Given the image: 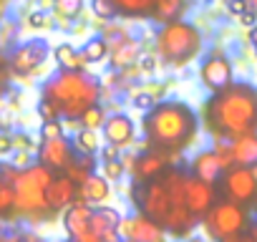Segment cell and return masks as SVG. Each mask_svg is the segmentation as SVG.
Listing matches in <instances>:
<instances>
[{
    "label": "cell",
    "instance_id": "cell-1",
    "mask_svg": "<svg viewBox=\"0 0 257 242\" xmlns=\"http://www.w3.org/2000/svg\"><path fill=\"white\" fill-rule=\"evenodd\" d=\"M204 127L214 139H237L257 132V86L232 81L227 88L209 96Z\"/></svg>",
    "mask_w": 257,
    "mask_h": 242
},
{
    "label": "cell",
    "instance_id": "cell-2",
    "mask_svg": "<svg viewBox=\"0 0 257 242\" xmlns=\"http://www.w3.org/2000/svg\"><path fill=\"white\" fill-rule=\"evenodd\" d=\"M144 134L149 147L179 154L197 139L199 116L182 98H162L144 113Z\"/></svg>",
    "mask_w": 257,
    "mask_h": 242
},
{
    "label": "cell",
    "instance_id": "cell-3",
    "mask_svg": "<svg viewBox=\"0 0 257 242\" xmlns=\"http://www.w3.org/2000/svg\"><path fill=\"white\" fill-rule=\"evenodd\" d=\"M43 98L51 101L63 118H78L88 106L98 103L101 83L83 71H58L43 83Z\"/></svg>",
    "mask_w": 257,
    "mask_h": 242
},
{
    "label": "cell",
    "instance_id": "cell-4",
    "mask_svg": "<svg viewBox=\"0 0 257 242\" xmlns=\"http://www.w3.org/2000/svg\"><path fill=\"white\" fill-rule=\"evenodd\" d=\"M202 48H204L202 31L192 21H184V18L164 23L157 31V38H154L157 56L167 66H174V68H182V66L192 63L202 53Z\"/></svg>",
    "mask_w": 257,
    "mask_h": 242
},
{
    "label": "cell",
    "instance_id": "cell-5",
    "mask_svg": "<svg viewBox=\"0 0 257 242\" xmlns=\"http://www.w3.org/2000/svg\"><path fill=\"white\" fill-rule=\"evenodd\" d=\"M53 179V169L43 167L41 162L26 167L18 172L13 187H16V214L26 219H46L51 214L46 202V189Z\"/></svg>",
    "mask_w": 257,
    "mask_h": 242
},
{
    "label": "cell",
    "instance_id": "cell-6",
    "mask_svg": "<svg viewBox=\"0 0 257 242\" xmlns=\"http://www.w3.org/2000/svg\"><path fill=\"white\" fill-rule=\"evenodd\" d=\"M202 224H204L207 237L219 242V239L247 232L249 224H252V217L247 212V204H239V202H232V199H219L202 217Z\"/></svg>",
    "mask_w": 257,
    "mask_h": 242
},
{
    "label": "cell",
    "instance_id": "cell-7",
    "mask_svg": "<svg viewBox=\"0 0 257 242\" xmlns=\"http://www.w3.org/2000/svg\"><path fill=\"white\" fill-rule=\"evenodd\" d=\"M137 192H139V212H144L147 217H152L154 222H159L164 227L169 212H172V199H169V189L164 184V177H154L149 182H142V184H134Z\"/></svg>",
    "mask_w": 257,
    "mask_h": 242
},
{
    "label": "cell",
    "instance_id": "cell-8",
    "mask_svg": "<svg viewBox=\"0 0 257 242\" xmlns=\"http://www.w3.org/2000/svg\"><path fill=\"white\" fill-rule=\"evenodd\" d=\"M51 56V46L46 38H31L26 43H18L11 56H8V66L16 76H33L43 68V63Z\"/></svg>",
    "mask_w": 257,
    "mask_h": 242
},
{
    "label": "cell",
    "instance_id": "cell-9",
    "mask_svg": "<svg viewBox=\"0 0 257 242\" xmlns=\"http://www.w3.org/2000/svg\"><path fill=\"white\" fill-rule=\"evenodd\" d=\"M222 192H224V199H232V202H239V204H252L254 197H257V182L252 179L249 169L247 167H229L222 172Z\"/></svg>",
    "mask_w": 257,
    "mask_h": 242
},
{
    "label": "cell",
    "instance_id": "cell-10",
    "mask_svg": "<svg viewBox=\"0 0 257 242\" xmlns=\"http://www.w3.org/2000/svg\"><path fill=\"white\" fill-rule=\"evenodd\" d=\"M118 232H121V237H132L137 242H169V232L139 209L134 214L121 217Z\"/></svg>",
    "mask_w": 257,
    "mask_h": 242
},
{
    "label": "cell",
    "instance_id": "cell-11",
    "mask_svg": "<svg viewBox=\"0 0 257 242\" xmlns=\"http://www.w3.org/2000/svg\"><path fill=\"white\" fill-rule=\"evenodd\" d=\"M199 81L209 93H217L222 88H227L234 81V66L224 53H209L202 63H199Z\"/></svg>",
    "mask_w": 257,
    "mask_h": 242
},
{
    "label": "cell",
    "instance_id": "cell-12",
    "mask_svg": "<svg viewBox=\"0 0 257 242\" xmlns=\"http://www.w3.org/2000/svg\"><path fill=\"white\" fill-rule=\"evenodd\" d=\"M38 154V162L53 172H66L68 164L76 159V152H73V144L68 137H58V139H43L41 147L36 149Z\"/></svg>",
    "mask_w": 257,
    "mask_h": 242
},
{
    "label": "cell",
    "instance_id": "cell-13",
    "mask_svg": "<svg viewBox=\"0 0 257 242\" xmlns=\"http://www.w3.org/2000/svg\"><path fill=\"white\" fill-rule=\"evenodd\" d=\"M101 132H103L106 144L118 147V149L123 152V149L132 147V144H134V139H137V121H134L132 116H128V113L116 111V113L106 116Z\"/></svg>",
    "mask_w": 257,
    "mask_h": 242
},
{
    "label": "cell",
    "instance_id": "cell-14",
    "mask_svg": "<svg viewBox=\"0 0 257 242\" xmlns=\"http://www.w3.org/2000/svg\"><path fill=\"white\" fill-rule=\"evenodd\" d=\"M184 199H187V209H189L197 219H202V217L212 209V204L217 202V197H214V184L202 182V179L194 177V174H187Z\"/></svg>",
    "mask_w": 257,
    "mask_h": 242
},
{
    "label": "cell",
    "instance_id": "cell-15",
    "mask_svg": "<svg viewBox=\"0 0 257 242\" xmlns=\"http://www.w3.org/2000/svg\"><path fill=\"white\" fill-rule=\"evenodd\" d=\"M78 199V184L63 172V174H53L48 189H46V202H48V209L51 214L56 212H63L66 207H71L73 202Z\"/></svg>",
    "mask_w": 257,
    "mask_h": 242
},
{
    "label": "cell",
    "instance_id": "cell-16",
    "mask_svg": "<svg viewBox=\"0 0 257 242\" xmlns=\"http://www.w3.org/2000/svg\"><path fill=\"white\" fill-rule=\"evenodd\" d=\"M167 169H169V154L152 147L149 152L137 154V162L132 167V177H134V184H142V182H149V179L159 177Z\"/></svg>",
    "mask_w": 257,
    "mask_h": 242
},
{
    "label": "cell",
    "instance_id": "cell-17",
    "mask_svg": "<svg viewBox=\"0 0 257 242\" xmlns=\"http://www.w3.org/2000/svg\"><path fill=\"white\" fill-rule=\"evenodd\" d=\"M91 214H93V207L81 199H76L71 207L63 209V229L68 239H78L86 232H91Z\"/></svg>",
    "mask_w": 257,
    "mask_h": 242
},
{
    "label": "cell",
    "instance_id": "cell-18",
    "mask_svg": "<svg viewBox=\"0 0 257 242\" xmlns=\"http://www.w3.org/2000/svg\"><path fill=\"white\" fill-rule=\"evenodd\" d=\"M78 199L91 204V207H101L111 199V182L101 174L93 172L83 179V184H78Z\"/></svg>",
    "mask_w": 257,
    "mask_h": 242
},
{
    "label": "cell",
    "instance_id": "cell-19",
    "mask_svg": "<svg viewBox=\"0 0 257 242\" xmlns=\"http://www.w3.org/2000/svg\"><path fill=\"white\" fill-rule=\"evenodd\" d=\"M222 172H224V167H222V162H219L214 149H202V152H197L192 157V174L199 177L202 182L217 184Z\"/></svg>",
    "mask_w": 257,
    "mask_h": 242
},
{
    "label": "cell",
    "instance_id": "cell-20",
    "mask_svg": "<svg viewBox=\"0 0 257 242\" xmlns=\"http://www.w3.org/2000/svg\"><path fill=\"white\" fill-rule=\"evenodd\" d=\"M142 53H144L142 41L126 38V41H121V43H116V46L108 48L111 68H113V71H123V68H128V66H137L139 58H142Z\"/></svg>",
    "mask_w": 257,
    "mask_h": 242
},
{
    "label": "cell",
    "instance_id": "cell-21",
    "mask_svg": "<svg viewBox=\"0 0 257 242\" xmlns=\"http://www.w3.org/2000/svg\"><path fill=\"white\" fill-rule=\"evenodd\" d=\"M229 147H232V162H234V164L249 167V164L257 162V132L232 139Z\"/></svg>",
    "mask_w": 257,
    "mask_h": 242
},
{
    "label": "cell",
    "instance_id": "cell-22",
    "mask_svg": "<svg viewBox=\"0 0 257 242\" xmlns=\"http://www.w3.org/2000/svg\"><path fill=\"white\" fill-rule=\"evenodd\" d=\"M121 224V212L116 207H108V204H101V207H93V214H91V232L93 234H103L106 229H116Z\"/></svg>",
    "mask_w": 257,
    "mask_h": 242
},
{
    "label": "cell",
    "instance_id": "cell-23",
    "mask_svg": "<svg viewBox=\"0 0 257 242\" xmlns=\"http://www.w3.org/2000/svg\"><path fill=\"white\" fill-rule=\"evenodd\" d=\"M81 61L83 66H96V63H103L108 58V43L103 36H91L83 46H81Z\"/></svg>",
    "mask_w": 257,
    "mask_h": 242
},
{
    "label": "cell",
    "instance_id": "cell-24",
    "mask_svg": "<svg viewBox=\"0 0 257 242\" xmlns=\"http://www.w3.org/2000/svg\"><path fill=\"white\" fill-rule=\"evenodd\" d=\"M51 53H53V61L58 63L61 71H81V66H83L78 48L73 43H68V41L66 43H58Z\"/></svg>",
    "mask_w": 257,
    "mask_h": 242
},
{
    "label": "cell",
    "instance_id": "cell-25",
    "mask_svg": "<svg viewBox=\"0 0 257 242\" xmlns=\"http://www.w3.org/2000/svg\"><path fill=\"white\" fill-rule=\"evenodd\" d=\"M71 144H73V152L78 154V157H93L98 149H101V139H98V132H91V129H76V134H73V139H71Z\"/></svg>",
    "mask_w": 257,
    "mask_h": 242
},
{
    "label": "cell",
    "instance_id": "cell-26",
    "mask_svg": "<svg viewBox=\"0 0 257 242\" xmlns=\"http://www.w3.org/2000/svg\"><path fill=\"white\" fill-rule=\"evenodd\" d=\"M182 8H184V0H154L152 6V18L157 23H169V21H177L182 16Z\"/></svg>",
    "mask_w": 257,
    "mask_h": 242
},
{
    "label": "cell",
    "instance_id": "cell-27",
    "mask_svg": "<svg viewBox=\"0 0 257 242\" xmlns=\"http://www.w3.org/2000/svg\"><path fill=\"white\" fill-rule=\"evenodd\" d=\"M106 108L101 106V103H93V106H88L81 116H78V127H83V129H91V132H98L101 127H103V121H106Z\"/></svg>",
    "mask_w": 257,
    "mask_h": 242
},
{
    "label": "cell",
    "instance_id": "cell-28",
    "mask_svg": "<svg viewBox=\"0 0 257 242\" xmlns=\"http://www.w3.org/2000/svg\"><path fill=\"white\" fill-rule=\"evenodd\" d=\"M96 172V159L93 157H78V159H73L71 164H68V169H66V174L76 182V184H83V179L88 177V174H93Z\"/></svg>",
    "mask_w": 257,
    "mask_h": 242
},
{
    "label": "cell",
    "instance_id": "cell-29",
    "mask_svg": "<svg viewBox=\"0 0 257 242\" xmlns=\"http://www.w3.org/2000/svg\"><path fill=\"white\" fill-rule=\"evenodd\" d=\"M16 214V187L13 182L0 179V217H13Z\"/></svg>",
    "mask_w": 257,
    "mask_h": 242
},
{
    "label": "cell",
    "instance_id": "cell-30",
    "mask_svg": "<svg viewBox=\"0 0 257 242\" xmlns=\"http://www.w3.org/2000/svg\"><path fill=\"white\" fill-rule=\"evenodd\" d=\"M111 3L118 8V13H126V16H144V13H152L154 0H111Z\"/></svg>",
    "mask_w": 257,
    "mask_h": 242
},
{
    "label": "cell",
    "instance_id": "cell-31",
    "mask_svg": "<svg viewBox=\"0 0 257 242\" xmlns=\"http://www.w3.org/2000/svg\"><path fill=\"white\" fill-rule=\"evenodd\" d=\"M26 28L28 31H36V33H46V31H51V28H56L53 26V16H48L46 11H31L28 16H26Z\"/></svg>",
    "mask_w": 257,
    "mask_h": 242
},
{
    "label": "cell",
    "instance_id": "cell-32",
    "mask_svg": "<svg viewBox=\"0 0 257 242\" xmlns=\"http://www.w3.org/2000/svg\"><path fill=\"white\" fill-rule=\"evenodd\" d=\"M86 8V0H53V13L76 21Z\"/></svg>",
    "mask_w": 257,
    "mask_h": 242
},
{
    "label": "cell",
    "instance_id": "cell-33",
    "mask_svg": "<svg viewBox=\"0 0 257 242\" xmlns=\"http://www.w3.org/2000/svg\"><path fill=\"white\" fill-rule=\"evenodd\" d=\"M101 174H103L108 182H121V179L126 177V167H123L121 157H118V159H103V162H101Z\"/></svg>",
    "mask_w": 257,
    "mask_h": 242
},
{
    "label": "cell",
    "instance_id": "cell-34",
    "mask_svg": "<svg viewBox=\"0 0 257 242\" xmlns=\"http://www.w3.org/2000/svg\"><path fill=\"white\" fill-rule=\"evenodd\" d=\"M91 11L101 21H113L118 16V8L111 3V0H91Z\"/></svg>",
    "mask_w": 257,
    "mask_h": 242
},
{
    "label": "cell",
    "instance_id": "cell-35",
    "mask_svg": "<svg viewBox=\"0 0 257 242\" xmlns=\"http://www.w3.org/2000/svg\"><path fill=\"white\" fill-rule=\"evenodd\" d=\"M18 23L16 21H0V46H13L18 41Z\"/></svg>",
    "mask_w": 257,
    "mask_h": 242
},
{
    "label": "cell",
    "instance_id": "cell-36",
    "mask_svg": "<svg viewBox=\"0 0 257 242\" xmlns=\"http://www.w3.org/2000/svg\"><path fill=\"white\" fill-rule=\"evenodd\" d=\"M58 137H66V127L61 118L41 121V139H58Z\"/></svg>",
    "mask_w": 257,
    "mask_h": 242
},
{
    "label": "cell",
    "instance_id": "cell-37",
    "mask_svg": "<svg viewBox=\"0 0 257 242\" xmlns=\"http://www.w3.org/2000/svg\"><path fill=\"white\" fill-rule=\"evenodd\" d=\"M159 63H162V61H159V56H157V53H142V58H139V63H137V66H139L142 76H152V73L159 68Z\"/></svg>",
    "mask_w": 257,
    "mask_h": 242
},
{
    "label": "cell",
    "instance_id": "cell-38",
    "mask_svg": "<svg viewBox=\"0 0 257 242\" xmlns=\"http://www.w3.org/2000/svg\"><path fill=\"white\" fill-rule=\"evenodd\" d=\"M11 164L18 167V169H26V167L36 164V162H33V152H28V149H13V154H11Z\"/></svg>",
    "mask_w": 257,
    "mask_h": 242
},
{
    "label": "cell",
    "instance_id": "cell-39",
    "mask_svg": "<svg viewBox=\"0 0 257 242\" xmlns=\"http://www.w3.org/2000/svg\"><path fill=\"white\" fill-rule=\"evenodd\" d=\"M132 103H134L139 111H144V113H147V111H149V108L157 103V98H154L149 91H137V93L132 96Z\"/></svg>",
    "mask_w": 257,
    "mask_h": 242
},
{
    "label": "cell",
    "instance_id": "cell-40",
    "mask_svg": "<svg viewBox=\"0 0 257 242\" xmlns=\"http://www.w3.org/2000/svg\"><path fill=\"white\" fill-rule=\"evenodd\" d=\"M13 149H28V152H36V142L28 132H16L13 134Z\"/></svg>",
    "mask_w": 257,
    "mask_h": 242
},
{
    "label": "cell",
    "instance_id": "cell-41",
    "mask_svg": "<svg viewBox=\"0 0 257 242\" xmlns=\"http://www.w3.org/2000/svg\"><path fill=\"white\" fill-rule=\"evenodd\" d=\"M38 113H41V121H53V118H61L58 108H56L51 101H46V98H41V103H38Z\"/></svg>",
    "mask_w": 257,
    "mask_h": 242
},
{
    "label": "cell",
    "instance_id": "cell-42",
    "mask_svg": "<svg viewBox=\"0 0 257 242\" xmlns=\"http://www.w3.org/2000/svg\"><path fill=\"white\" fill-rule=\"evenodd\" d=\"M247 8H249L247 0H224V11H227V16H232V18L242 16Z\"/></svg>",
    "mask_w": 257,
    "mask_h": 242
},
{
    "label": "cell",
    "instance_id": "cell-43",
    "mask_svg": "<svg viewBox=\"0 0 257 242\" xmlns=\"http://www.w3.org/2000/svg\"><path fill=\"white\" fill-rule=\"evenodd\" d=\"M237 23L242 26V28H247V31H252V28H257V11H252V8H247L242 16H237Z\"/></svg>",
    "mask_w": 257,
    "mask_h": 242
},
{
    "label": "cell",
    "instance_id": "cell-44",
    "mask_svg": "<svg viewBox=\"0 0 257 242\" xmlns=\"http://www.w3.org/2000/svg\"><path fill=\"white\" fill-rule=\"evenodd\" d=\"M13 154V134L0 132V159H6Z\"/></svg>",
    "mask_w": 257,
    "mask_h": 242
},
{
    "label": "cell",
    "instance_id": "cell-45",
    "mask_svg": "<svg viewBox=\"0 0 257 242\" xmlns=\"http://www.w3.org/2000/svg\"><path fill=\"white\" fill-rule=\"evenodd\" d=\"M123 237H121V232H118V227L116 229H106L103 234H101V242H121Z\"/></svg>",
    "mask_w": 257,
    "mask_h": 242
},
{
    "label": "cell",
    "instance_id": "cell-46",
    "mask_svg": "<svg viewBox=\"0 0 257 242\" xmlns=\"http://www.w3.org/2000/svg\"><path fill=\"white\" fill-rule=\"evenodd\" d=\"M118 157H121V149H118V147H111V144L101 152V162H103V159H118Z\"/></svg>",
    "mask_w": 257,
    "mask_h": 242
},
{
    "label": "cell",
    "instance_id": "cell-47",
    "mask_svg": "<svg viewBox=\"0 0 257 242\" xmlns=\"http://www.w3.org/2000/svg\"><path fill=\"white\" fill-rule=\"evenodd\" d=\"M219 242H254V239H252V234H249V229H247V232H242V234H234V237H227V239H219Z\"/></svg>",
    "mask_w": 257,
    "mask_h": 242
},
{
    "label": "cell",
    "instance_id": "cell-48",
    "mask_svg": "<svg viewBox=\"0 0 257 242\" xmlns=\"http://www.w3.org/2000/svg\"><path fill=\"white\" fill-rule=\"evenodd\" d=\"M36 8L48 13V11H53V0H36Z\"/></svg>",
    "mask_w": 257,
    "mask_h": 242
},
{
    "label": "cell",
    "instance_id": "cell-49",
    "mask_svg": "<svg viewBox=\"0 0 257 242\" xmlns=\"http://www.w3.org/2000/svg\"><path fill=\"white\" fill-rule=\"evenodd\" d=\"M73 242H101V237L93 234V232H86L83 237H78V239H73Z\"/></svg>",
    "mask_w": 257,
    "mask_h": 242
},
{
    "label": "cell",
    "instance_id": "cell-50",
    "mask_svg": "<svg viewBox=\"0 0 257 242\" xmlns=\"http://www.w3.org/2000/svg\"><path fill=\"white\" fill-rule=\"evenodd\" d=\"M249 43H252V48L257 51V28H252V31H249Z\"/></svg>",
    "mask_w": 257,
    "mask_h": 242
},
{
    "label": "cell",
    "instance_id": "cell-51",
    "mask_svg": "<svg viewBox=\"0 0 257 242\" xmlns=\"http://www.w3.org/2000/svg\"><path fill=\"white\" fill-rule=\"evenodd\" d=\"M249 234H252V239L257 242V217H254V222L249 224Z\"/></svg>",
    "mask_w": 257,
    "mask_h": 242
},
{
    "label": "cell",
    "instance_id": "cell-52",
    "mask_svg": "<svg viewBox=\"0 0 257 242\" xmlns=\"http://www.w3.org/2000/svg\"><path fill=\"white\" fill-rule=\"evenodd\" d=\"M247 169H249V174H252V179L257 182V162H254V164H249Z\"/></svg>",
    "mask_w": 257,
    "mask_h": 242
},
{
    "label": "cell",
    "instance_id": "cell-53",
    "mask_svg": "<svg viewBox=\"0 0 257 242\" xmlns=\"http://www.w3.org/2000/svg\"><path fill=\"white\" fill-rule=\"evenodd\" d=\"M3 78H6V61L0 58V83H3Z\"/></svg>",
    "mask_w": 257,
    "mask_h": 242
},
{
    "label": "cell",
    "instance_id": "cell-54",
    "mask_svg": "<svg viewBox=\"0 0 257 242\" xmlns=\"http://www.w3.org/2000/svg\"><path fill=\"white\" fill-rule=\"evenodd\" d=\"M247 3H249V8H252V11H257V0H247Z\"/></svg>",
    "mask_w": 257,
    "mask_h": 242
},
{
    "label": "cell",
    "instance_id": "cell-55",
    "mask_svg": "<svg viewBox=\"0 0 257 242\" xmlns=\"http://www.w3.org/2000/svg\"><path fill=\"white\" fill-rule=\"evenodd\" d=\"M121 242H137V239H132V237H123Z\"/></svg>",
    "mask_w": 257,
    "mask_h": 242
},
{
    "label": "cell",
    "instance_id": "cell-56",
    "mask_svg": "<svg viewBox=\"0 0 257 242\" xmlns=\"http://www.w3.org/2000/svg\"><path fill=\"white\" fill-rule=\"evenodd\" d=\"M63 242H73V239H63Z\"/></svg>",
    "mask_w": 257,
    "mask_h": 242
},
{
    "label": "cell",
    "instance_id": "cell-57",
    "mask_svg": "<svg viewBox=\"0 0 257 242\" xmlns=\"http://www.w3.org/2000/svg\"><path fill=\"white\" fill-rule=\"evenodd\" d=\"M254 204H257V197H254Z\"/></svg>",
    "mask_w": 257,
    "mask_h": 242
}]
</instances>
